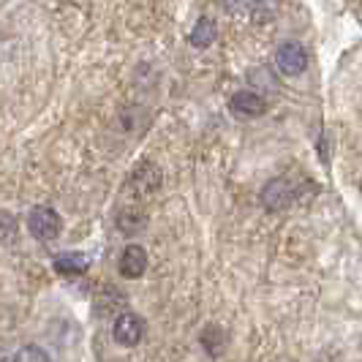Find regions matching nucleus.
I'll return each mask as SVG.
<instances>
[{"label": "nucleus", "instance_id": "obj_12", "mask_svg": "<svg viewBox=\"0 0 362 362\" xmlns=\"http://www.w3.org/2000/svg\"><path fill=\"white\" fill-rule=\"evenodd\" d=\"M221 341H223V332H221L218 327H207V329L202 332V344H204V349H207L210 354H218Z\"/></svg>", "mask_w": 362, "mask_h": 362}, {"label": "nucleus", "instance_id": "obj_13", "mask_svg": "<svg viewBox=\"0 0 362 362\" xmlns=\"http://www.w3.org/2000/svg\"><path fill=\"white\" fill-rule=\"evenodd\" d=\"M8 360H49V354L44 351V349H19L17 354H11Z\"/></svg>", "mask_w": 362, "mask_h": 362}, {"label": "nucleus", "instance_id": "obj_4", "mask_svg": "<svg viewBox=\"0 0 362 362\" xmlns=\"http://www.w3.org/2000/svg\"><path fill=\"white\" fill-rule=\"evenodd\" d=\"M60 216L54 213L52 207H33L28 216V232L36 240H54L60 235Z\"/></svg>", "mask_w": 362, "mask_h": 362}, {"label": "nucleus", "instance_id": "obj_2", "mask_svg": "<svg viewBox=\"0 0 362 362\" xmlns=\"http://www.w3.org/2000/svg\"><path fill=\"white\" fill-rule=\"evenodd\" d=\"M275 66L284 76H300L308 69V52L300 41H286L275 52Z\"/></svg>", "mask_w": 362, "mask_h": 362}, {"label": "nucleus", "instance_id": "obj_8", "mask_svg": "<svg viewBox=\"0 0 362 362\" xmlns=\"http://www.w3.org/2000/svg\"><path fill=\"white\" fill-rule=\"evenodd\" d=\"M216 38H218V25L210 17H202L199 22L194 25L188 41H191V47H197V49H207Z\"/></svg>", "mask_w": 362, "mask_h": 362}, {"label": "nucleus", "instance_id": "obj_6", "mask_svg": "<svg viewBox=\"0 0 362 362\" xmlns=\"http://www.w3.org/2000/svg\"><path fill=\"white\" fill-rule=\"evenodd\" d=\"M142 335H145V322H142V316H136V313H120V316L115 319V327H112L115 344L131 349V346H136L142 341Z\"/></svg>", "mask_w": 362, "mask_h": 362}, {"label": "nucleus", "instance_id": "obj_10", "mask_svg": "<svg viewBox=\"0 0 362 362\" xmlns=\"http://www.w3.org/2000/svg\"><path fill=\"white\" fill-rule=\"evenodd\" d=\"M117 226L126 235H136L147 226V216L142 210H123V213H117Z\"/></svg>", "mask_w": 362, "mask_h": 362}, {"label": "nucleus", "instance_id": "obj_1", "mask_svg": "<svg viewBox=\"0 0 362 362\" xmlns=\"http://www.w3.org/2000/svg\"><path fill=\"white\" fill-rule=\"evenodd\" d=\"M294 197H297V185L291 182V177H275V180H270L262 188L259 202H262L264 210L281 213V210H286L291 202H294Z\"/></svg>", "mask_w": 362, "mask_h": 362}, {"label": "nucleus", "instance_id": "obj_9", "mask_svg": "<svg viewBox=\"0 0 362 362\" xmlns=\"http://www.w3.org/2000/svg\"><path fill=\"white\" fill-rule=\"evenodd\" d=\"M54 270L60 275H82L88 270V259L82 254H60L54 259Z\"/></svg>", "mask_w": 362, "mask_h": 362}, {"label": "nucleus", "instance_id": "obj_5", "mask_svg": "<svg viewBox=\"0 0 362 362\" xmlns=\"http://www.w3.org/2000/svg\"><path fill=\"white\" fill-rule=\"evenodd\" d=\"M229 109L240 120H256V117H262L267 112V101L256 90H237L229 98Z\"/></svg>", "mask_w": 362, "mask_h": 362}, {"label": "nucleus", "instance_id": "obj_3", "mask_svg": "<svg viewBox=\"0 0 362 362\" xmlns=\"http://www.w3.org/2000/svg\"><path fill=\"white\" fill-rule=\"evenodd\" d=\"M128 188H131V191H134V197H139V199L153 197V194L161 188V169L150 161L139 163V166L131 172Z\"/></svg>", "mask_w": 362, "mask_h": 362}, {"label": "nucleus", "instance_id": "obj_11", "mask_svg": "<svg viewBox=\"0 0 362 362\" xmlns=\"http://www.w3.org/2000/svg\"><path fill=\"white\" fill-rule=\"evenodd\" d=\"M17 218L11 216V213H6V210H0V243H11L17 237Z\"/></svg>", "mask_w": 362, "mask_h": 362}, {"label": "nucleus", "instance_id": "obj_7", "mask_svg": "<svg viewBox=\"0 0 362 362\" xmlns=\"http://www.w3.org/2000/svg\"><path fill=\"white\" fill-rule=\"evenodd\" d=\"M120 275L123 278H142L147 270V251L142 248V245H128L126 251H123V256H120Z\"/></svg>", "mask_w": 362, "mask_h": 362}]
</instances>
